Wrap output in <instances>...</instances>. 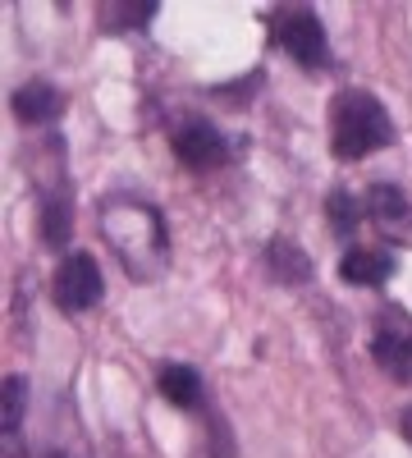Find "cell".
<instances>
[{"label":"cell","instance_id":"cell-1","mask_svg":"<svg viewBox=\"0 0 412 458\" xmlns=\"http://www.w3.org/2000/svg\"><path fill=\"white\" fill-rule=\"evenodd\" d=\"M101 234L120 252V261L129 266L133 280H156L161 276L170 239H165V216L156 207H147L138 198H110L101 207Z\"/></svg>","mask_w":412,"mask_h":458},{"label":"cell","instance_id":"cell-17","mask_svg":"<svg viewBox=\"0 0 412 458\" xmlns=\"http://www.w3.org/2000/svg\"><path fill=\"white\" fill-rule=\"evenodd\" d=\"M46 458H69V454H46Z\"/></svg>","mask_w":412,"mask_h":458},{"label":"cell","instance_id":"cell-2","mask_svg":"<svg viewBox=\"0 0 412 458\" xmlns=\"http://www.w3.org/2000/svg\"><path fill=\"white\" fill-rule=\"evenodd\" d=\"M390 142H394V120L371 92L349 88L330 101V151L340 161H362L371 151H385Z\"/></svg>","mask_w":412,"mask_h":458},{"label":"cell","instance_id":"cell-7","mask_svg":"<svg viewBox=\"0 0 412 458\" xmlns=\"http://www.w3.org/2000/svg\"><path fill=\"white\" fill-rule=\"evenodd\" d=\"M362 216L376 225L385 239L412 243V202H408V193L399 183H371L366 202H362Z\"/></svg>","mask_w":412,"mask_h":458},{"label":"cell","instance_id":"cell-3","mask_svg":"<svg viewBox=\"0 0 412 458\" xmlns=\"http://www.w3.org/2000/svg\"><path fill=\"white\" fill-rule=\"evenodd\" d=\"M266 23H271L275 47H284V55H293L303 69L330 64V42H325V28L312 5H275L266 14Z\"/></svg>","mask_w":412,"mask_h":458},{"label":"cell","instance_id":"cell-10","mask_svg":"<svg viewBox=\"0 0 412 458\" xmlns=\"http://www.w3.org/2000/svg\"><path fill=\"white\" fill-rule=\"evenodd\" d=\"M266 271L280 284H307L312 280V257L298 248L293 239H271L266 243Z\"/></svg>","mask_w":412,"mask_h":458},{"label":"cell","instance_id":"cell-14","mask_svg":"<svg viewBox=\"0 0 412 458\" xmlns=\"http://www.w3.org/2000/svg\"><path fill=\"white\" fill-rule=\"evenodd\" d=\"M325 216H330V225L349 239L353 229H357V220H362V202H357L353 193H344V188H334V193L325 198Z\"/></svg>","mask_w":412,"mask_h":458},{"label":"cell","instance_id":"cell-6","mask_svg":"<svg viewBox=\"0 0 412 458\" xmlns=\"http://www.w3.org/2000/svg\"><path fill=\"white\" fill-rule=\"evenodd\" d=\"M170 147H174L179 165H189V170H220L230 161V138L211 120H179L170 133Z\"/></svg>","mask_w":412,"mask_h":458},{"label":"cell","instance_id":"cell-4","mask_svg":"<svg viewBox=\"0 0 412 458\" xmlns=\"http://www.w3.org/2000/svg\"><path fill=\"white\" fill-rule=\"evenodd\" d=\"M51 298L55 308L79 317V312H92L97 302L105 298V280H101V266L92 252H69L60 266H55V280H51Z\"/></svg>","mask_w":412,"mask_h":458},{"label":"cell","instance_id":"cell-12","mask_svg":"<svg viewBox=\"0 0 412 458\" xmlns=\"http://www.w3.org/2000/svg\"><path fill=\"white\" fill-rule=\"evenodd\" d=\"M73 229V207L64 193H46L42 198V243L46 248H64Z\"/></svg>","mask_w":412,"mask_h":458},{"label":"cell","instance_id":"cell-16","mask_svg":"<svg viewBox=\"0 0 412 458\" xmlns=\"http://www.w3.org/2000/svg\"><path fill=\"white\" fill-rule=\"evenodd\" d=\"M403 440H408V445H412V408H408V412H403Z\"/></svg>","mask_w":412,"mask_h":458},{"label":"cell","instance_id":"cell-13","mask_svg":"<svg viewBox=\"0 0 412 458\" xmlns=\"http://www.w3.org/2000/svg\"><path fill=\"white\" fill-rule=\"evenodd\" d=\"M23 408H28V380L5 376V386H0V427H5V436L23 427Z\"/></svg>","mask_w":412,"mask_h":458},{"label":"cell","instance_id":"cell-9","mask_svg":"<svg viewBox=\"0 0 412 458\" xmlns=\"http://www.w3.org/2000/svg\"><path fill=\"white\" fill-rule=\"evenodd\" d=\"M156 390H161L174 408H183V412H198V408L206 403L202 371L189 367V362H165V367L156 371Z\"/></svg>","mask_w":412,"mask_h":458},{"label":"cell","instance_id":"cell-8","mask_svg":"<svg viewBox=\"0 0 412 458\" xmlns=\"http://www.w3.org/2000/svg\"><path fill=\"white\" fill-rule=\"evenodd\" d=\"M394 252L390 248H366V243H357V248H349L344 257H340V276L349 280V284H362V289H376V284H385L390 276H394Z\"/></svg>","mask_w":412,"mask_h":458},{"label":"cell","instance_id":"cell-11","mask_svg":"<svg viewBox=\"0 0 412 458\" xmlns=\"http://www.w3.org/2000/svg\"><path fill=\"white\" fill-rule=\"evenodd\" d=\"M10 106H14V114L23 124H46V120H55V114L64 110V97L51 83H23Z\"/></svg>","mask_w":412,"mask_h":458},{"label":"cell","instance_id":"cell-15","mask_svg":"<svg viewBox=\"0 0 412 458\" xmlns=\"http://www.w3.org/2000/svg\"><path fill=\"white\" fill-rule=\"evenodd\" d=\"M105 28H147V19H156V0H138V5H105Z\"/></svg>","mask_w":412,"mask_h":458},{"label":"cell","instance_id":"cell-5","mask_svg":"<svg viewBox=\"0 0 412 458\" xmlns=\"http://www.w3.org/2000/svg\"><path fill=\"white\" fill-rule=\"evenodd\" d=\"M371 358H376V367L390 380L412 386V321L399 308H390L376 321V330H371Z\"/></svg>","mask_w":412,"mask_h":458}]
</instances>
